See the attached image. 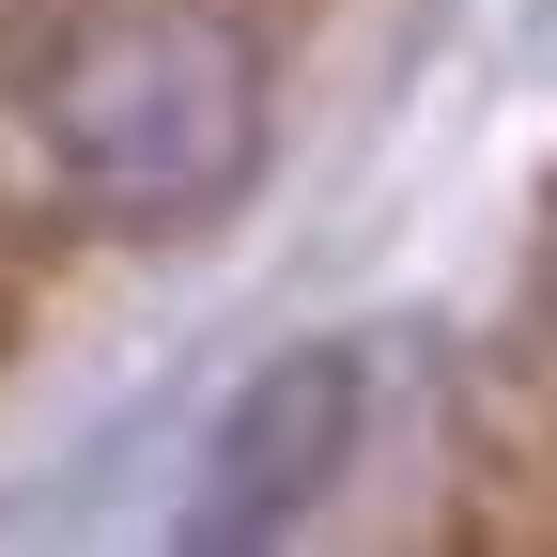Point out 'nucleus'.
I'll use <instances>...</instances> for the list:
<instances>
[{"instance_id": "f257e3e1", "label": "nucleus", "mask_w": 557, "mask_h": 557, "mask_svg": "<svg viewBox=\"0 0 557 557\" xmlns=\"http://www.w3.org/2000/svg\"><path fill=\"white\" fill-rule=\"evenodd\" d=\"M449 527L465 542H557V357H496L465 387Z\"/></svg>"}]
</instances>
